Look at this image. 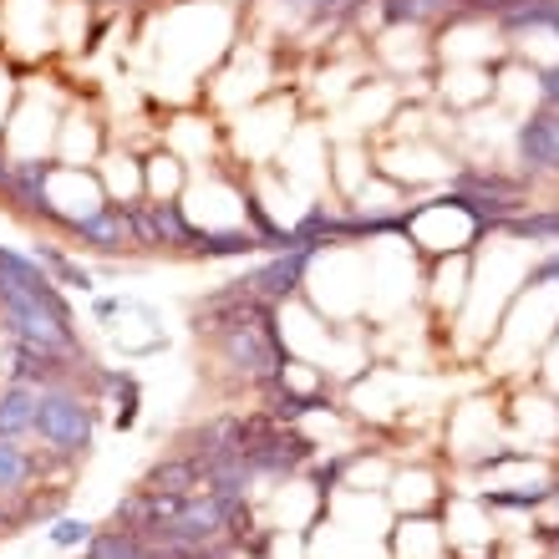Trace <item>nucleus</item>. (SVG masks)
I'll return each mask as SVG.
<instances>
[{"instance_id": "f03ea898", "label": "nucleus", "mask_w": 559, "mask_h": 559, "mask_svg": "<svg viewBox=\"0 0 559 559\" xmlns=\"http://www.w3.org/2000/svg\"><path fill=\"white\" fill-rule=\"evenodd\" d=\"M36 438L51 453H87L92 448V407L72 392H46L41 417H36Z\"/></svg>"}, {"instance_id": "9d476101", "label": "nucleus", "mask_w": 559, "mask_h": 559, "mask_svg": "<svg viewBox=\"0 0 559 559\" xmlns=\"http://www.w3.org/2000/svg\"><path fill=\"white\" fill-rule=\"evenodd\" d=\"M92 539V530L82 524V519H61L57 530H51V545H61V549H72V545H87Z\"/></svg>"}, {"instance_id": "39448f33", "label": "nucleus", "mask_w": 559, "mask_h": 559, "mask_svg": "<svg viewBox=\"0 0 559 559\" xmlns=\"http://www.w3.org/2000/svg\"><path fill=\"white\" fill-rule=\"evenodd\" d=\"M72 229L87 239V245H97V250H122V245H133L138 239V224H133V214H128V204L92 209V214H82Z\"/></svg>"}, {"instance_id": "1a4fd4ad", "label": "nucleus", "mask_w": 559, "mask_h": 559, "mask_svg": "<svg viewBox=\"0 0 559 559\" xmlns=\"http://www.w3.org/2000/svg\"><path fill=\"white\" fill-rule=\"evenodd\" d=\"M463 0H382V11L392 21H432V15H448L457 11Z\"/></svg>"}, {"instance_id": "9b49d317", "label": "nucleus", "mask_w": 559, "mask_h": 559, "mask_svg": "<svg viewBox=\"0 0 559 559\" xmlns=\"http://www.w3.org/2000/svg\"><path fill=\"white\" fill-rule=\"evenodd\" d=\"M539 97H545V107H559V61L539 72Z\"/></svg>"}, {"instance_id": "f257e3e1", "label": "nucleus", "mask_w": 559, "mask_h": 559, "mask_svg": "<svg viewBox=\"0 0 559 559\" xmlns=\"http://www.w3.org/2000/svg\"><path fill=\"white\" fill-rule=\"evenodd\" d=\"M214 346L239 377H254V382H275L285 361H280V346H275V331L265 321V306H245V310H229L224 325L214 331Z\"/></svg>"}, {"instance_id": "f8f14e48", "label": "nucleus", "mask_w": 559, "mask_h": 559, "mask_svg": "<svg viewBox=\"0 0 559 559\" xmlns=\"http://www.w3.org/2000/svg\"><path fill=\"white\" fill-rule=\"evenodd\" d=\"M295 5H306V11H341V5H352V0H295Z\"/></svg>"}, {"instance_id": "ddd939ff", "label": "nucleus", "mask_w": 559, "mask_h": 559, "mask_svg": "<svg viewBox=\"0 0 559 559\" xmlns=\"http://www.w3.org/2000/svg\"><path fill=\"white\" fill-rule=\"evenodd\" d=\"M549 499H555V514H559V484H555V493H549Z\"/></svg>"}, {"instance_id": "6e6552de", "label": "nucleus", "mask_w": 559, "mask_h": 559, "mask_svg": "<svg viewBox=\"0 0 559 559\" xmlns=\"http://www.w3.org/2000/svg\"><path fill=\"white\" fill-rule=\"evenodd\" d=\"M26 473H31L26 448H21L15 438H0V493L21 488V484H26Z\"/></svg>"}, {"instance_id": "20e7f679", "label": "nucleus", "mask_w": 559, "mask_h": 559, "mask_svg": "<svg viewBox=\"0 0 559 559\" xmlns=\"http://www.w3.org/2000/svg\"><path fill=\"white\" fill-rule=\"evenodd\" d=\"M306 260H310L306 250H290L285 260H275V265H265V270H254V275L239 280V295H250L254 306H280V300H285V295L300 285V270H306Z\"/></svg>"}, {"instance_id": "0eeeda50", "label": "nucleus", "mask_w": 559, "mask_h": 559, "mask_svg": "<svg viewBox=\"0 0 559 559\" xmlns=\"http://www.w3.org/2000/svg\"><path fill=\"white\" fill-rule=\"evenodd\" d=\"M41 397L36 382H11L0 392V438H21V432H36V417H41Z\"/></svg>"}, {"instance_id": "7ed1b4c3", "label": "nucleus", "mask_w": 559, "mask_h": 559, "mask_svg": "<svg viewBox=\"0 0 559 559\" xmlns=\"http://www.w3.org/2000/svg\"><path fill=\"white\" fill-rule=\"evenodd\" d=\"M519 168L524 174H545L559 178V107H539L530 118L519 122Z\"/></svg>"}, {"instance_id": "423d86ee", "label": "nucleus", "mask_w": 559, "mask_h": 559, "mask_svg": "<svg viewBox=\"0 0 559 559\" xmlns=\"http://www.w3.org/2000/svg\"><path fill=\"white\" fill-rule=\"evenodd\" d=\"M204 478L209 468L199 457H168L158 468H147L143 493H153V499H193V484H204Z\"/></svg>"}, {"instance_id": "4468645a", "label": "nucleus", "mask_w": 559, "mask_h": 559, "mask_svg": "<svg viewBox=\"0 0 559 559\" xmlns=\"http://www.w3.org/2000/svg\"><path fill=\"white\" fill-rule=\"evenodd\" d=\"M0 530H5V514H0Z\"/></svg>"}]
</instances>
